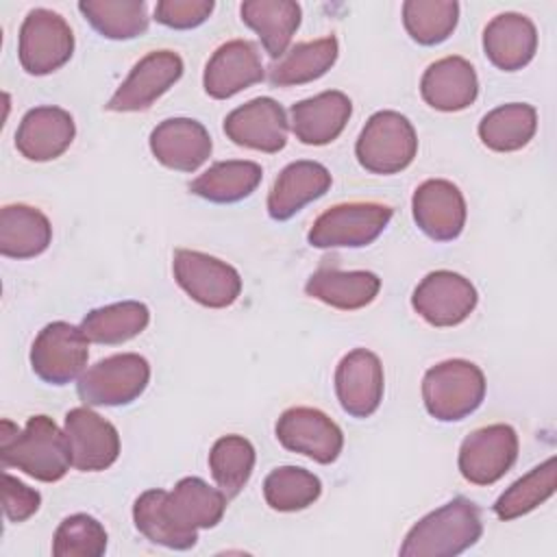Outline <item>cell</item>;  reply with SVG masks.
Segmentation results:
<instances>
[{"label": "cell", "instance_id": "44dd1931", "mask_svg": "<svg viewBox=\"0 0 557 557\" xmlns=\"http://www.w3.org/2000/svg\"><path fill=\"white\" fill-rule=\"evenodd\" d=\"M74 117L61 107H35L26 111L15 133V148L28 161H52L74 141Z\"/></svg>", "mask_w": 557, "mask_h": 557}, {"label": "cell", "instance_id": "1f68e13d", "mask_svg": "<svg viewBox=\"0 0 557 557\" xmlns=\"http://www.w3.org/2000/svg\"><path fill=\"white\" fill-rule=\"evenodd\" d=\"M150 322V311L139 300H122L91 309L83 322L81 331L89 342L96 344H124L137 337Z\"/></svg>", "mask_w": 557, "mask_h": 557}, {"label": "cell", "instance_id": "9c48e42d", "mask_svg": "<svg viewBox=\"0 0 557 557\" xmlns=\"http://www.w3.org/2000/svg\"><path fill=\"white\" fill-rule=\"evenodd\" d=\"M74 35L70 24L50 9H30L20 28L17 57L33 76H46L70 61Z\"/></svg>", "mask_w": 557, "mask_h": 557}, {"label": "cell", "instance_id": "d6a6232c", "mask_svg": "<svg viewBox=\"0 0 557 557\" xmlns=\"http://www.w3.org/2000/svg\"><path fill=\"white\" fill-rule=\"evenodd\" d=\"M78 11L96 33L115 41L144 35L150 22L144 0H83Z\"/></svg>", "mask_w": 557, "mask_h": 557}, {"label": "cell", "instance_id": "8d00e7d4", "mask_svg": "<svg viewBox=\"0 0 557 557\" xmlns=\"http://www.w3.org/2000/svg\"><path fill=\"white\" fill-rule=\"evenodd\" d=\"M322 494L320 479L298 466H281L263 481L265 503L274 511H300L313 505Z\"/></svg>", "mask_w": 557, "mask_h": 557}, {"label": "cell", "instance_id": "74e56055", "mask_svg": "<svg viewBox=\"0 0 557 557\" xmlns=\"http://www.w3.org/2000/svg\"><path fill=\"white\" fill-rule=\"evenodd\" d=\"M107 550L104 527L87 513H74L61 520L52 537L54 557H100Z\"/></svg>", "mask_w": 557, "mask_h": 557}, {"label": "cell", "instance_id": "cb8c5ba5", "mask_svg": "<svg viewBox=\"0 0 557 557\" xmlns=\"http://www.w3.org/2000/svg\"><path fill=\"white\" fill-rule=\"evenodd\" d=\"M420 94L437 111H461L476 100L479 78L463 57H444L424 70Z\"/></svg>", "mask_w": 557, "mask_h": 557}, {"label": "cell", "instance_id": "5b68a950", "mask_svg": "<svg viewBox=\"0 0 557 557\" xmlns=\"http://www.w3.org/2000/svg\"><path fill=\"white\" fill-rule=\"evenodd\" d=\"M418 152L413 124L398 111H376L370 115L355 144L357 161L372 174H396L411 165Z\"/></svg>", "mask_w": 557, "mask_h": 557}, {"label": "cell", "instance_id": "f35d334b", "mask_svg": "<svg viewBox=\"0 0 557 557\" xmlns=\"http://www.w3.org/2000/svg\"><path fill=\"white\" fill-rule=\"evenodd\" d=\"M213 0H161L154 7V20L168 28H196L213 11Z\"/></svg>", "mask_w": 557, "mask_h": 557}, {"label": "cell", "instance_id": "e575fe53", "mask_svg": "<svg viewBox=\"0 0 557 557\" xmlns=\"http://www.w3.org/2000/svg\"><path fill=\"white\" fill-rule=\"evenodd\" d=\"M459 20L455 0H407L403 4V24L420 46H437L446 41Z\"/></svg>", "mask_w": 557, "mask_h": 557}, {"label": "cell", "instance_id": "4316f807", "mask_svg": "<svg viewBox=\"0 0 557 557\" xmlns=\"http://www.w3.org/2000/svg\"><path fill=\"white\" fill-rule=\"evenodd\" d=\"M239 13L242 22L259 35L263 50L272 59H281L287 52L302 17L300 4L292 0H248L239 7Z\"/></svg>", "mask_w": 557, "mask_h": 557}, {"label": "cell", "instance_id": "7c38bea8", "mask_svg": "<svg viewBox=\"0 0 557 557\" xmlns=\"http://www.w3.org/2000/svg\"><path fill=\"white\" fill-rule=\"evenodd\" d=\"M518 459V435L509 424H487L472 431L459 448V472L472 485H492Z\"/></svg>", "mask_w": 557, "mask_h": 557}, {"label": "cell", "instance_id": "f546056e", "mask_svg": "<svg viewBox=\"0 0 557 557\" xmlns=\"http://www.w3.org/2000/svg\"><path fill=\"white\" fill-rule=\"evenodd\" d=\"M261 176L263 170L255 161H218L189 183V191L215 205H231L248 198L259 187Z\"/></svg>", "mask_w": 557, "mask_h": 557}, {"label": "cell", "instance_id": "484cf974", "mask_svg": "<svg viewBox=\"0 0 557 557\" xmlns=\"http://www.w3.org/2000/svg\"><path fill=\"white\" fill-rule=\"evenodd\" d=\"M381 289V278L368 270H337V268H320L313 272L305 285L307 296L342 309L355 311L370 305Z\"/></svg>", "mask_w": 557, "mask_h": 557}, {"label": "cell", "instance_id": "9a60e30c", "mask_svg": "<svg viewBox=\"0 0 557 557\" xmlns=\"http://www.w3.org/2000/svg\"><path fill=\"white\" fill-rule=\"evenodd\" d=\"M183 76V59L172 50H154L139 59L128 78L104 104L109 111H144Z\"/></svg>", "mask_w": 557, "mask_h": 557}, {"label": "cell", "instance_id": "ba28073f", "mask_svg": "<svg viewBox=\"0 0 557 557\" xmlns=\"http://www.w3.org/2000/svg\"><path fill=\"white\" fill-rule=\"evenodd\" d=\"M172 270L181 289L202 307L224 309L242 294L239 272L207 252L181 248L174 252Z\"/></svg>", "mask_w": 557, "mask_h": 557}, {"label": "cell", "instance_id": "4fadbf2b", "mask_svg": "<svg viewBox=\"0 0 557 557\" xmlns=\"http://www.w3.org/2000/svg\"><path fill=\"white\" fill-rule=\"evenodd\" d=\"M276 440L283 448L318 463H333L344 448L342 429L320 409L292 407L276 420Z\"/></svg>", "mask_w": 557, "mask_h": 557}, {"label": "cell", "instance_id": "d590c367", "mask_svg": "<svg viewBox=\"0 0 557 557\" xmlns=\"http://www.w3.org/2000/svg\"><path fill=\"white\" fill-rule=\"evenodd\" d=\"M255 468V448L242 435L220 437L209 453V470L226 498H235Z\"/></svg>", "mask_w": 557, "mask_h": 557}, {"label": "cell", "instance_id": "603a6c76", "mask_svg": "<svg viewBox=\"0 0 557 557\" xmlns=\"http://www.w3.org/2000/svg\"><path fill=\"white\" fill-rule=\"evenodd\" d=\"M331 181V172L318 161H294L285 165L268 194L270 218L276 222L289 220L305 205L324 196Z\"/></svg>", "mask_w": 557, "mask_h": 557}, {"label": "cell", "instance_id": "7402d4cb", "mask_svg": "<svg viewBox=\"0 0 557 557\" xmlns=\"http://www.w3.org/2000/svg\"><path fill=\"white\" fill-rule=\"evenodd\" d=\"M352 113V102L344 91L331 89L292 104V131L307 146H324L342 135Z\"/></svg>", "mask_w": 557, "mask_h": 557}, {"label": "cell", "instance_id": "4dcf8cb0", "mask_svg": "<svg viewBox=\"0 0 557 557\" xmlns=\"http://www.w3.org/2000/svg\"><path fill=\"white\" fill-rule=\"evenodd\" d=\"M537 128V111L527 102H509L492 109L479 122L481 141L496 152L524 148Z\"/></svg>", "mask_w": 557, "mask_h": 557}, {"label": "cell", "instance_id": "3957f363", "mask_svg": "<svg viewBox=\"0 0 557 557\" xmlns=\"http://www.w3.org/2000/svg\"><path fill=\"white\" fill-rule=\"evenodd\" d=\"M481 533L483 522L479 507L472 500L457 496L411 527L400 546V555L455 557L474 546Z\"/></svg>", "mask_w": 557, "mask_h": 557}, {"label": "cell", "instance_id": "e0dca14e", "mask_svg": "<svg viewBox=\"0 0 557 557\" xmlns=\"http://www.w3.org/2000/svg\"><path fill=\"white\" fill-rule=\"evenodd\" d=\"M411 211L418 228L433 242L457 239L468 213L459 187L444 178H431L418 185L411 198Z\"/></svg>", "mask_w": 557, "mask_h": 557}, {"label": "cell", "instance_id": "d6986e66", "mask_svg": "<svg viewBox=\"0 0 557 557\" xmlns=\"http://www.w3.org/2000/svg\"><path fill=\"white\" fill-rule=\"evenodd\" d=\"M265 76L261 54L248 39H233L222 44L207 61L202 85L205 91L215 100H226Z\"/></svg>", "mask_w": 557, "mask_h": 557}, {"label": "cell", "instance_id": "ffe728a7", "mask_svg": "<svg viewBox=\"0 0 557 557\" xmlns=\"http://www.w3.org/2000/svg\"><path fill=\"white\" fill-rule=\"evenodd\" d=\"M211 137L207 128L191 117H170L150 133L154 159L178 172H196L211 157Z\"/></svg>", "mask_w": 557, "mask_h": 557}, {"label": "cell", "instance_id": "5bb4252c", "mask_svg": "<svg viewBox=\"0 0 557 557\" xmlns=\"http://www.w3.org/2000/svg\"><path fill=\"white\" fill-rule=\"evenodd\" d=\"M65 437L70 446L72 466L81 472H100L113 466L120 457L117 429L91 411L76 407L65 413Z\"/></svg>", "mask_w": 557, "mask_h": 557}, {"label": "cell", "instance_id": "ab89813d", "mask_svg": "<svg viewBox=\"0 0 557 557\" xmlns=\"http://www.w3.org/2000/svg\"><path fill=\"white\" fill-rule=\"evenodd\" d=\"M41 505V494L9 472L2 474V509L9 522L28 520Z\"/></svg>", "mask_w": 557, "mask_h": 557}, {"label": "cell", "instance_id": "d4e9b609", "mask_svg": "<svg viewBox=\"0 0 557 557\" xmlns=\"http://www.w3.org/2000/svg\"><path fill=\"white\" fill-rule=\"evenodd\" d=\"M483 50L498 70H522L537 50L535 24L522 13H500L483 30Z\"/></svg>", "mask_w": 557, "mask_h": 557}, {"label": "cell", "instance_id": "2e32d148", "mask_svg": "<svg viewBox=\"0 0 557 557\" xmlns=\"http://www.w3.org/2000/svg\"><path fill=\"white\" fill-rule=\"evenodd\" d=\"M287 131L285 109L268 96L252 98L224 117V133L233 144L268 154L285 148Z\"/></svg>", "mask_w": 557, "mask_h": 557}, {"label": "cell", "instance_id": "30bf717a", "mask_svg": "<svg viewBox=\"0 0 557 557\" xmlns=\"http://www.w3.org/2000/svg\"><path fill=\"white\" fill-rule=\"evenodd\" d=\"M89 339L70 322L46 324L33 342L30 368L48 385H67L87 366Z\"/></svg>", "mask_w": 557, "mask_h": 557}, {"label": "cell", "instance_id": "8fae6325", "mask_svg": "<svg viewBox=\"0 0 557 557\" xmlns=\"http://www.w3.org/2000/svg\"><path fill=\"white\" fill-rule=\"evenodd\" d=\"M479 296L474 285L450 270L429 272L411 296V307L431 326H457L476 307Z\"/></svg>", "mask_w": 557, "mask_h": 557}, {"label": "cell", "instance_id": "6da1fadb", "mask_svg": "<svg viewBox=\"0 0 557 557\" xmlns=\"http://www.w3.org/2000/svg\"><path fill=\"white\" fill-rule=\"evenodd\" d=\"M226 511V494L198 476L181 479L172 492L146 490L133 505L137 531L152 544L187 550L198 529L215 527Z\"/></svg>", "mask_w": 557, "mask_h": 557}, {"label": "cell", "instance_id": "f1b7e54d", "mask_svg": "<svg viewBox=\"0 0 557 557\" xmlns=\"http://www.w3.org/2000/svg\"><path fill=\"white\" fill-rule=\"evenodd\" d=\"M337 37L329 35L315 41L296 44L268 67V81L274 87H292L324 76L337 61Z\"/></svg>", "mask_w": 557, "mask_h": 557}, {"label": "cell", "instance_id": "836d02e7", "mask_svg": "<svg viewBox=\"0 0 557 557\" xmlns=\"http://www.w3.org/2000/svg\"><path fill=\"white\" fill-rule=\"evenodd\" d=\"M557 485V470L555 457H548L544 463L527 472L522 479L511 483L494 503V513L500 520H516L555 494Z\"/></svg>", "mask_w": 557, "mask_h": 557}, {"label": "cell", "instance_id": "83f0119b", "mask_svg": "<svg viewBox=\"0 0 557 557\" xmlns=\"http://www.w3.org/2000/svg\"><path fill=\"white\" fill-rule=\"evenodd\" d=\"M52 242L50 220L35 207L7 205L0 211V252L11 259L41 255Z\"/></svg>", "mask_w": 557, "mask_h": 557}, {"label": "cell", "instance_id": "52a82bcc", "mask_svg": "<svg viewBox=\"0 0 557 557\" xmlns=\"http://www.w3.org/2000/svg\"><path fill=\"white\" fill-rule=\"evenodd\" d=\"M392 215V207L381 202L335 205L318 215L307 242L313 248H361L385 231Z\"/></svg>", "mask_w": 557, "mask_h": 557}, {"label": "cell", "instance_id": "277c9868", "mask_svg": "<svg viewBox=\"0 0 557 557\" xmlns=\"http://www.w3.org/2000/svg\"><path fill=\"white\" fill-rule=\"evenodd\" d=\"M485 398L483 370L466 359H448L426 370L422 400L440 422H457L481 407Z\"/></svg>", "mask_w": 557, "mask_h": 557}, {"label": "cell", "instance_id": "8992f818", "mask_svg": "<svg viewBox=\"0 0 557 557\" xmlns=\"http://www.w3.org/2000/svg\"><path fill=\"white\" fill-rule=\"evenodd\" d=\"M150 381V366L137 352L100 359L76 383L78 398L91 407H122L137 400Z\"/></svg>", "mask_w": 557, "mask_h": 557}, {"label": "cell", "instance_id": "7a4b0ae2", "mask_svg": "<svg viewBox=\"0 0 557 557\" xmlns=\"http://www.w3.org/2000/svg\"><path fill=\"white\" fill-rule=\"evenodd\" d=\"M0 459L4 470L17 468L44 483L61 481L72 466L65 431H61L48 416L28 418L24 431L11 420H2Z\"/></svg>", "mask_w": 557, "mask_h": 557}, {"label": "cell", "instance_id": "ac0fdd59", "mask_svg": "<svg viewBox=\"0 0 557 557\" xmlns=\"http://www.w3.org/2000/svg\"><path fill=\"white\" fill-rule=\"evenodd\" d=\"M335 394L352 418H370L383 400L381 359L366 348H355L335 368Z\"/></svg>", "mask_w": 557, "mask_h": 557}]
</instances>
